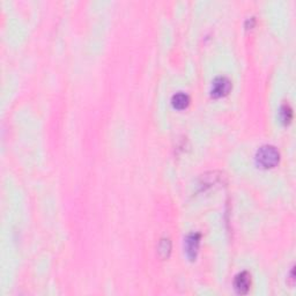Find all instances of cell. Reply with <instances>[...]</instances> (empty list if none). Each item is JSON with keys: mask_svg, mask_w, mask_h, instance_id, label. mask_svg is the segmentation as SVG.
Returning <instances> with one entry per match:
<instances>
[{"mask_svg": "<svg viewBox=\"0 0 296 296\" xmlns=\"http://www.w3.org/2000/svg\"><path fill=\"white\" fill-rule=\"evenodd\" d=\"M170 250H171V243L169 238H163L159 244V254L161 258H167L169 256Z\"/></svg>", "mask_w": 296, "mask_h": 296, "instance_id": "6", "label": "cell"}, {"mask_svg": "<svg viewBox=\"0 0 296 296\" xmlns=\"http://www.w3.org/2000/svg\"><path fill=\"white\" fill-rule=\"evenodd\" d=\"M171 102H172V106H174L176 109L182 110V109H185L189 106V103H190V97H189L187 94H184V93H177L172 96Z\"/></svg>", "mask_w": 296, "mask_h": 296, "instance_id": "5", "label": "cell"}, {"mask_svg": "<svg viewBox=\"0 0 296 296\" xmlns=\"http://www.w3.org/2000/svg\"><path fill=\"white\" fill-rule=\"evenodd\" d=\"M280 159L279 150L276 149L275 146H271V145H265V146H261L259 149L257 150L256 154V160L257 163L263 168H272L278 165Z\"/></svg>", "mask_w": 296, "mask_h": 296, "instance_id": "1", "label": "cell"}, {"mask_svg": "<svg viewBox=\"0 0 296 296\" xmlns=\"http://www.w3.org/2000/svg\"><path fill=\"white\" fill-rule=\"evenodd\" d=\"M293 116L292 112V108L288 105H283L281 106V110H280V117H281V121L287 124V123L291 122Z\"/></svg>", "mask_w": 296, "mask_h": 296, "instance_id": "7", "label": "cell"}, {"mask_svg": "<svg viewBox=\"0 0 296 296\" xmlns=\"http://www.w3.org/2000/svg\"><path fill=\"white\" fill-rule=\"evenodd\" d=\"M199 242H200V234L198 233H192L187 237V241H185V249H187V254L188 256L193 259L196 258L198 249H199Z\"/></svg>", "mask_w": 296, "mask_h": 296, "instance_id": "4", "label": "cell"}, {"mask_svg": "<svg viewBox=\"0 0 296 296\" xmlns=\"http://www.w3.org/2000/svg\"><path fill=\"white\" fill-rule=\"evenodd\" d=\"M251 276L248 272H241L236 275L234 280V288L238 294H247L250 289Z\"/></svg>", "mask_w": 296, "mask_h": 296, "instance_id": "3", "label": "cell"}, {"mask_svg": "<svg viewBox=\"0 0 296 296\" xmlns=\"http://www.w3.org/2000/svg\"><path fill=\"white\" fill-rule=\"evenodd\" d=\"M232 88V83L228 78L226 77H219L213 81L212 84V96L214 97H222L229 93Z\"/></svg>", "mask_w": 296, "mask_h": 296, "instance_id": "2", "label": "cell"}]
</instances>
